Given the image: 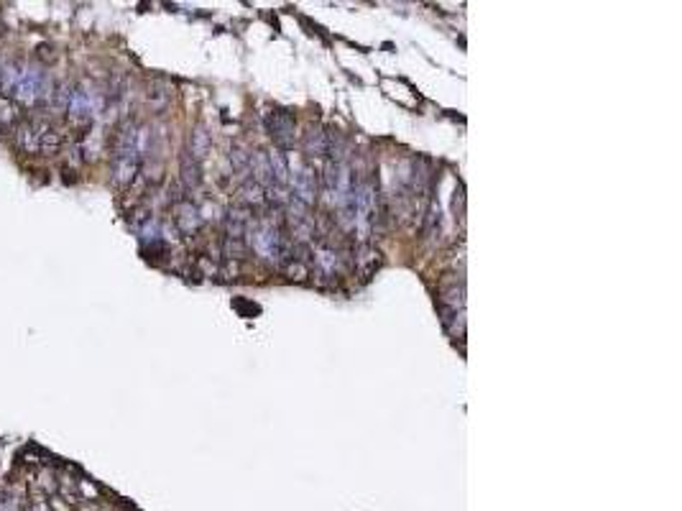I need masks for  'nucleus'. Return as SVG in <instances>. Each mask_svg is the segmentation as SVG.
<instances>
[{
  "label": "nucleus",
  "instance_id": "f257e3e1",
  "mask_svg": "<svg viewBox=\"0 0 682 511\" xmlns=\"http://www.w3.org/2000/svg\"><path fill=\"white\" fill-rule=\"evenodd\" d=\"M138 131L133 126H126L121 133V141H118V151H115L113 159V174L118 185H131L138 172Z\"/></svg>",
  "mask_w": 682,
  "mask_h": 511
},
{
  "label": "nucleus",
  "instance_id": "f03ea898",
  "mask_svg": "<svg viewBox=\"0 0 682 511\" xmlns=\"http://www.w3.org/2000/svg\"><path fill=\"white\" fill-rule=\"evenodd\" d=\"M251 243H253V251L261 258H266V261L271 263H284L287 258H292L289 256V243L284 241V236L279 233V228H274L271 223H261L258 228L253 230V238H251Z\"/></svg>",
  "mask_w": 682,
  "mask_h": 511
},
{
  "label": "nucleus",
  "instance_id": "7ed1b4c3",
  "mask_svg": "<svg viewBox=\"0 0 682 511\" xmlns=\"http://www.w3.org/2000/svg\"><path fill=\"white\" fill-rule=\"evenodd\" d=\"M289 182H292L294 199L302 202L304 207L317 199V177H314V172L309 166H297V169L289 174Z\"/></svg>",
  "mask_w": 682,
  "mask_h": 511
},
{
  "label": "nucleus",
  "instance_id": "20e7f679",
  "mask_svg": "<svg viewBox=\"0 0 682 511\" xmlns=\"http://www.w3.org/2000/svg\"><path fill=\"white\" fill-rule=\"evenodd\" d=\"M13 89H16V95H18L21 102H33L46 89L41 70H38V67H26V70H21L18 82H16Z\"/></svg>",
  "mask_w": 682,
  "mask_h": 511
},
{
  "label": "nucleus",
  "instance_id": "39448f33",
  "mask_svg": "<svg viewBox=\"0 0 682 511\" xmlns=\"http://www.w3.org/2000/svg\"><path fill=\"white\" fill-rule=\"evenodd\" d=\"M268 131H271V136H274L279 143H292L294 141V121L289 118L287 113H281V110H276V113L268 115Z\"/></svg>",
  "mask_w": 682,
  "mask_h": 511
},
{
  "label": "nucleus",
  "instance_id": "423d86ee",
  "mask_svg": "<svg viewBox=\"0 0 682 511\" xmlns=\"http://www.w3.org/2000/svg\"><path fill=\"white\" fill-rule=\"evenodd\" d=\"M251 228V212L243 207H233L228 212V238L230 241H243V236Z\"/></svg>",
  "mask_w": 682,
  "mask_h": 511
},
{
  "label": "nucleus",
  "instance_id": "0eeeda50",
  "mask_svg": "<svg viewBox=\"0 0 682 511\" xmlns=\"http://www.w3.org/2000/svg\"><path fill=\"white\" fill-rule=\"evenodd\" d=\"M199 223H202V215H199V210L194 207L192 202H185L182 207H179L177 212V225L182 233H194V230L199 228Z\"/></svg>",
  "mask_w": 682,
  "mask_h": 511
},
{
  "label": "nucleus",
  "instance_id": "6e6552de",
  "mask_svg": "<svg viewBox=\"0 0 682 511\" xmlns=\"http://www.w3.org/2000/svg\"><path fill=\"white\" fill-rule=\"evenodd\" d=\"M268 166H271V174H274L276 185L287 187L289 174H292V169H289V164H287V156H284L281 151H271L268 153Z\"/></svg>",
  "mask_w": 682,
  "mask_h": 511
},
{
  "label": "nucleus",
  "instance_id": "1a4fd4ad",
  "mask_svg": "<svg viewBox=\"0 0 682 511\" xmlns=\"http://www.w3.org/2000/svg\"><path fill=\"white\" fill-rule=\"evenodd\" d=\"M207 151H210V133L199 126V128H194L189 136V156H194V159L199 161L207 156Z\"/></svg>",
  "mask_w": 682,
  "mask_h": 511
},
{
  "label": "nucleus",
  "instance_id": "9d476101",
  "mask_svg": "<svg viewBox=\"0 0 682 511\" xmlns=\"http://www.w3.org/2000/svg\"><path fill=\"white\" fill-rule=\"evenodd\" d=\"M199 161L194 159V156H189V153H185L182 156V182H185L187 189H194V187L199 185Z\"/></svg>",
  "mask_w": 682,
  "mask_h": 511
},
{
  "label": "nucleus",
  "instance_id": "9b49d317",
  "mask_svg": "<svg viewBox=\"0 0 682 511\" xmlns=\"http://www.w3.org/2000/svg\"><path fill=\"white\" fill-rule=\"evenodd\" d=\"M314 268H317L322 276H332L335 268H338V253L332 248H319L314 253Z\"/></svg>",
  "mask_w": 682,
  "mask_h": 511
},
{
  "label": "nucleus",
  "instance_id": "f8f14e48",
  "mask_svg": "<svg viewBox=\"0 0 682 511\" xmlns=\"http://www.w3.org/2000/svg\"><path fill=\"white\" fill-rule=\"evenodd\" d=\"M230 164H233V172H236L243 182L253 179L251 177V156L243 151V148H233V151H230Z\"/></svg>",
  "mask_w": 682,
  "mask_h": 511
},
{
  "label": "nucleus",
  "instance_id": "ddd939ff",
  "mask_svg": "<svg viewBox=\"0 0 682 511\" xmlns=\"http://www.w3.org/2000/svg\"><path fill=\"white\" fill-rule=\"evenodd\" d=\"M304 148L309 156H325L327 153V138L322 131H309L304 141Z\"/></svg>",
  "mask_w": 682,
  "mask_h": 511
},
{
  "label": "nucleus",
  "instance_id": "4468645a",
  "mask_svg": "<svg viewBox=\"0 0 682 511\" xmlns=\"http://www.w3.org/2000/svg\"><path fill=\"white\" fill-rule=\"evenodd\" d=\"M18 75H21V70L16 67V64H3V70H0V89H3V92H8V89L16 87V82H18Z\"/></svg>",
  "mask_w": 682,
  "mask_h": 511
},
{
  "label": "nucleus",
  "instance_id": "2eb2a0df",
  "mask_svg": "<svg viewBox=\"0 0 682 511\" xmlns=\"http://www.w3.org/2000/svg\"><path fill=\"white\" fill-rule=\"evenodd\" d=\"M243 199H246V202H253V204H261V202H263V189H261L258 185H255L253 179L243 182Z\"/></svg>",
  "mask_w": 682,
  "mask_h": 511
}]
</instances>
